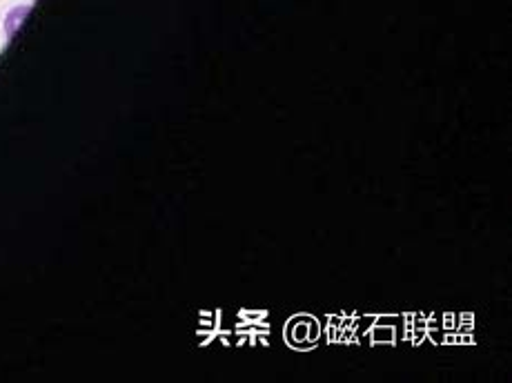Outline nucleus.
<instances>
[{
	"instance_id": "1",
	"label": "nucleus",
	"mask_w": 512,
	"mask_h": 383,
	"mask_svg": "<svg viewBox=\"0 0 512 383\" xmlns=\"http://www.w3.org/2000/svg\"><path fill=\"white\" fill-rule=\"evenodd\" d=\"M29 12L27 7H18V9H14L12 14L7 16V36H14V32H16V27H18V18L21 16H25Z\"/></svg>"
}]
</instances>
